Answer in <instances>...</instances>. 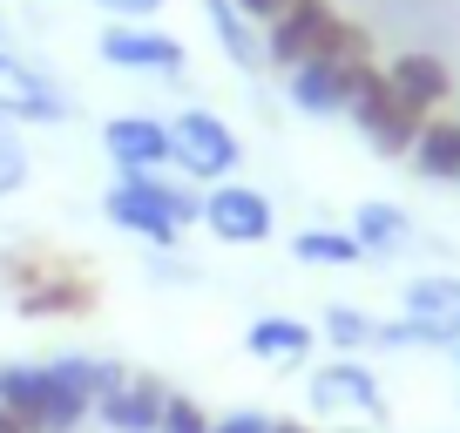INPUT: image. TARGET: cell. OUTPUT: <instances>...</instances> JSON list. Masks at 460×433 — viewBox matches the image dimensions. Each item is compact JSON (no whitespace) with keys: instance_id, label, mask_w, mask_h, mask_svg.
Wrapping results in <instances>:
<instances>
[{"instance_id":"cell-1","label":"cell","mask_w":460,"mask_h":433,"mask_svg":"<svg viewBox=\"0 0 460 433\" xmlns=\"http://www.w3.org/2000/svg\"><path fill=\"white\" fill-rule=\"evenodd\" d=\"M102 210H109V224H122V231H136V237L170 251L176 231L203 216V197H190L183 183H163L156 170H143V176H122V183L102 197Z\"/></svg>"},{"instance_id":"cell-2","label":"cell","mask_w":460,"mask_h":433,"mask_svg":"<svg viewBox=\"0 0 460 433\" xmlns=\"http://www.w3.org/2000/svg\"><path fill=\"white\" fill-rule=\"evenodd\" d=\"M0 413L14 420L21 433H75L95 406L82 393H68L48 366H7L0 373Z\"/></svg>"},{"instance_id":"cell-3","label":"cell","mask_w":460,"mask_h":433,"mask_svg":"<svg viewBox=\"0 0 460 433\" xmlns=\"http://www.w3.org/2000/svg\"><path fill=\"white\" fill-rule=\"evenodd\" d=\"M345 116L359 122L366 136H373L386 156H413L420 129H427V116H413V109H400L386 88V75L373 68V61H359V75H352V95H345Z\"/></svg>"},{"instance_id":"cell-4","label":"cell","mask_w":460,"mask_h":433,"mask_svg":"<svg viewBox=\"0 0 460 433\" xmlns=\"http://www.w3.org/2000/svg\"><path fill=\"white\" fill-rule=\"evenodd\" d=\"M237 156H244L237 136H230L210 109H190V116L170 122V163H183L197 183H224V176L237 170Z\"/></svg>"},{"instance_id":"cell-5","label":"cell","mask_w":460,"mask_h":433,"mask_svg":"<svg viewBox=\"0 0 460 433\" xmlns=\"http://www.w3.org/2000/svg\"><path fill=\"white\" fill-rule=\"evenodd\" d=\"M0 116L7 122H68L75 102L55 75H41L34 61L21 55H0Z\"/></svg>"},{"instance_id":"cell-6","label":"cell","mask_w":460,"mask_h":433,"mask_svg":"<svg viewBox=\"0 0 460 433\" xmlns=\"http://www.w3.org/2000/svg\"><path fill=\"white\" fill-rule=\"evenodd\" d=\"M400 325L413 346H460V278H413Z\"/></svg>"},{"instance_id":"cell-7","label":"cell","mask_w":460,"mask_h":433,"mask_svg":"<svg viewBox=\"0 0 460 433\" xmlns=\"http://www.w3.org/2000/svg\"><path fill=\"white\" fill-rule=\"evenodd\" d=\"M332 28H339L332 0H291L285 14L264 28V61H278V68H298L305 55H318V48H325Z\"/></svg>"},{"instance_id":"cell-8","label":"cell","mask_w":460,"mask_h":433,"mask_svg":"<svg viewBox=\"0 0 460 433\" xmlns=\"http://www.w3.org/2000/svg\"><path fill=\"white\" fill-rule=\"evenodd\" d=\"M95 48H102L109 68H156V75L183 68V41L163 34V28H143V21H115V28H102Z\"/></svg>"},{"instance_id":"cell-9","label":"cell","mask_w":460,"mask_h":433,"mask_svg":"<svg viewBox=\"0 0 460 433\" xmlns=\"http://www.w3.org/2000/svg\"><path fill=\"white\" fill-rule=\"evenodd\" d=\"M203 224H210L224 244H264L271 237V197L244 183H217L203 197Z\"/></svg>"},{"instance_id":"cell-10","label":"cell","mask_w":460,"mask_h":433,"mask_svg":"<svg viewBox=\"0 0 460 433\" xmlns=\"http://www.w3.org/2000/svg\"><path fill=\"white\" fill-rule=\"evenodd\" d=\"M352 75H359V55H305L298 68H291V109H305V116L345 109Z\"/></svg>"},{"instance_id":"cell-11","label":"cell","mask_w":460,"mask_h":433,"mask_svg":"<svg viewBox=\"0 0 460 433\" xmlns=\"http://www.w3.org/2000/svg\"><path fill=\"white\" fill-rule=\"evenodd\" d=\"M386 88H393V102H400V109L433 116V109L454 95V75H447V61L433 55V48H406V55L386 68Z\"/></svg>"},{"instance_id":"cell-12","label":"cell","mask_w":460,"mask_h":433,"mask_svg":"<svg viewBox=\"0 0 460 433\" xmlns=\"http://www.w3.org/2000/svg\"><path fill=\"white\" fill-rule=\"evenodd\" d=\"M163 400H170V386H163V379L129 373L109 400H95V420H102L109 433H156V427H163Z\"/></svg>"},{"instance_id":"cell-13","label":"cell","mask_w":460,"mask_h":433,"mask_svg":"<svg viewBox=\"0 0 460 433\" xmlns=\"http://www.w3.org/2000/svg\"><path fill=\"white\" fill-rule=\"evenodd\" d=\"M102 149L122 163V176H143L170 163V122H149V116H115L102 129Z\"/></svg>"},{"instance_id":"cell-14","label":"cell","mask_w":460,"mask_h":433,"mask_svg":"<svg viewBox=\"0 0 460 433\" xmlns=\"http://www.w3.org/2000/svg\"><path fill=\"white\" fill-rule=\"evenodd\" d=\"M312 406H359V413H386L379 379L366 373V366H325V373H312Z\"/></svg>"},{"instance_id":"cell-15","label":"cell","mask_w":460,"mask_h":433,"mask_svg":"<svg viewBox=\"0 0 460 433\" xmlns=\"http://www.w3.org/2000/svg\"><path fill=\"white\" fill-rule=\"evenodd\" d=\"M244 346L258 352V359H278V366H298L305 352H312V325H298V318H258L244 332Z\"/></svg>"},{"instance_id":"cell-16","label":"cell","mask_w":460,"mask_h":433,"mask_svg":"<svg viewBox=\"0 0 460 433\" xmlns=\"http://www.w3.org/2000/svg\"><path fill=\"white\" fill-rule=\"evenodd\" d=\"M48 373H55V379H61V386H68V393H82L88 406H95V400H109V393L122 386V379H129V373H122V366H115V359H82V352H68V359H55V366H48Z\"/></svg>"},{"instance_id":"cell-17","label":"cell","mask_w":460,"mask_h":433,"mask_svg":"<svg viewBox=\"0 0 460 433\" xmlns=\"http://www.w3.org/2000/svg\"><path fill=\"white\" fill-rule=\"evenodd\" d=\"M352 237H359L366 258H386V251H400L406 237H413V224H406L393 203H359V216H352Z\"/></svg>"},{"instance_id":"cell-18","label":"cell","mask_w":460,"mask_h":433,"mask_svg":"<svg viewBox=\"0 0 460 433\" xmlns=\"http://www.w3.org/2000/svg\"><path fill=\"white\" fill-rule=\"evenodd\" d=\"M413 170L420 176H460V122L427 116V129H420V143H413Z\"/></svg>"},{"instance_id":"cell-19","label":"cell","mask_w":460,"mask_h":433,"mask_svg":"<svg viewBox=\"0 0 460 433\" xmlns=\"http://www.w3.org/2000/svg\"><path fill=\"white\" fill-rule=\"evenodd\" d=\"M291 258H305V264H366V251H359L352 231H298L291 237Z\"/></svg>"},{"instance_id":"cell-20","label":"cell","mask_w":460,"mask_h":433,"mask_svg":"<svg viewBox=\"0 0 460 433\" xmlns=\"http://www.w3.org/2000/svg\"><path fill=\"white\" fill-rule=\"evenodd\" d=\"M203 7H210V21H217V34H224V48H230V61H237V68H251L258 75V61H264V48L251 41V21L237 14V7H230V0H203Z\"/></svg>"},{"instance_id":"cell-21","label":"cell","mask_w":460,"mask_h":433,"mask_svg":"<svg viewBox=\"0 0 460 433\" xmlns=\"http://www.w3.org/2000/svg\"><path fill=\"white\" fill-rule=\"evenodd\" d=\"M325 332H332V346H345V352L379 346V325L366 312H352V305H332V312H325Z\"/></svg>"},{"instance_id":"cell-22","label":"cell","mask_w":460,"mask_h":433,"mask_svg":"<svg viewBox=\"0 0 460 433\" xmlns=\"http://www.w3.org/2000/svg\"><path fill=\"white\" fill-rule=\"evenodd\" d=\"M21 183H28V149H21L14 122L0 116V197H7V190H21Z\"/></svg>"},{"instance_id":"cell-23","label":"cell","mask_w":460,"mask_h":433,"mask_svg":"<svg viewBox=\"0 0 460 433\" xmlns=\"http://www.w3.org/2000/svg\"><path fill=\"white\" fill-rule=\"evenodd\" d=\"M156 433H210V420H203V406H197V400L170 393V400H163V427H156Z\"/></svg>"},{"instance_id":"cell-24","label":"cell","mask_w":460,"mask_h":433,"mask_svg":"<svg viewBox=\"0 0 460 433\" xmlns=\"http://www.w3.org/2000/svg\"><path fill=\"white\" fill-rule=\"evenodd\" d=\"M278 420L271 413H224V420H210V433H271Z\"/></svg>"},{"instance_id":"cell-25","label":"cell","mask_w":460,"mask_h":433,"mask_svg":"<svg viewBox=\"0 0 460 433\" xmlns=\"http://www.w3.org/2000/svg\"><path fill=\"white\" fill-rule=\"evenodd\" d=\"M230 7H237V14H244L251 28H258V21H264V28H271V21L285 14V7H291V0H230Z\"/></svg>"},{"instance_id":"cell-26","label":"cell","mask_w":460,"mask_h":433,"mask_svg":"<svg viewBox=\"0 0 460 433\" xmlns=\"http://www.w3.org/2000/svg\"><path fill=\"white\" fill-rule=\"evenodd\" d=\"M95 7H102V14H115V21H149L163 0H95Z\"/></svg>"},{"instance_id":"cell-27","label":"cell","mask_w":460,"mask_h":433,"mask_svg":"<svg viewBox=\"0 0 460 433\" xmlns=\"http://www.w3.org/2000/svg\"><path fill=\"white\" fill-rule=\"evenodd\" d=\"M0 433H21V427H14V420H7V413H0Z\"/></svg>"},{"instance_id":"cell-28","label":"cell","mask_w":460,"mask_h":433,"mask_svg":"<svg viewBox=\"0 0 460 433\" xmlns=\"http://www.w3.org/2000/svg\"><path fill=\"white\" fill-rule=\"evenodd\" d=\"M271 433H312V427H271Z\"/></svg>"},{"instance_id":"cell-29","label":"cell","mask_w":460,"mask_h":433,"mask_svg":"<svg viewBox=\"0 0 460 433\" xmlns=\"http://www.w3.org/2000/svg\"><path fill=\"white\" fill-rule=\"evenodd\" d=\"M454 359H460V346H454Z\"/></svg>"}]
</instances>
